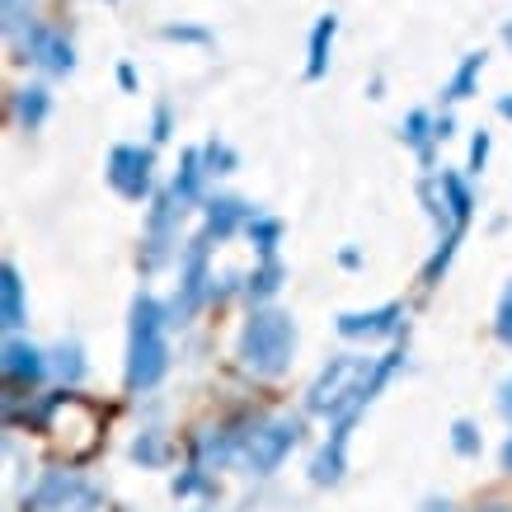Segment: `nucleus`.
<instances>
[{"mask_svg": "<svg viewBox=\"0 0 512 512\" xmlns=\"http://www.w3.org/2000/svg\"><path fill=\"white\" fill-rule=\"evenodd\" d=\"M5 376L15 381V386H38L47 376V357L24 339H10L5 343Z\"/></svg>", "mask_w": 512, "mask_h": 512, "instance_id": "9", "label": "nucleus"}, {"mask_svg": "<svg viewBox=\"0 0 512 512\" xmlns=\"http://www.w3.org/2000/svg\"><path fill=\"white\" fill-rule=\"evenodd\" d=\"M480 71H484V52H470L466 62H461V71L451 76V85H447V99H466V94L475 90V80H480Z\"/></svg>", "mask_w": 512, "mask_h": 512, "instance_id": "19", "label": "nucleus"}, {"mask_svg": "<svg viewBox=\"0 0 512 512\" xmlns=\"http://www.w3.org/2000/svg\"><path fill=\"white\" fill-rule=\"evenodd\" d=\"M498 113H503V118H512V99H503V104H498Z\"/></svg>", "mask_w": 512, "mask_h": 512, "instance_id": "31", "label": "nucleus"}, {"mask_svg": "<svg viewBox=\"0 0 512 512\" xmlns=\"http://www.w3.org/2000/svg\"><path fill=\"white\" fill-rule=\"evenodd\" d=\"M278 287H282V264H278V254H273V259H264V264L249 273L245 292H249V301H268V296H278Z\"/></svg>", "mask_w": 512, "mask_h": 512, "instance_id": "15", "label": "nucleus"}, {"mask_svg": "<svg viewBox=\"0 0 512 512\" xmlns=\"http://www.w3.org/2000/svg\"><path fill=\"white\" fill-rule=\"evenodd\" d=\"M165 325H174V320L156 296H137L132 301V339H127V386L132 390L160 386V376L170 367Z\"/></svg>", "mask_w": 512, "mask_h": 512, "instance_id": "1", "label": "nucleus"}, {"mask_svg": "<svg viewBox=\"0 0 512 512\" xmlns=\"http://www.w3.org/2000/svg\"><path fill=\"white\" fill-rule=\"evenodd\" d=\"M245 231H249V240H254V249H259V259H273V254H278V240H282L278 217H249Z\"/></svg>", "mask_w": 512, "mask_h": 512, "instance_id": "17", "label": "nucleus"}, {"mask_svg": "<svg viewBox=\"0 0 512 512\" xmlns=\"http://www.w3.org/2000/svg\"><path fill=\"white\" fill-rule=\"evenodd\" d=\"M433 137H437V127H433V118H428L423 109L404 118V141H409V146H414L423 160H428V146H433Z\"/></svg>", "mask_w": 512, "mask_h": 512, "instance_id": "18", "label": "nucleus"}, {"mask_svg": "<svg viewBox=\"0 0 512 512\" xmlns=\"http://www.w3.org/2000/svg\"><path fill=\"white\" fill-rule=\"evenodd\" d=\"M202 156H207V165H212L217 174H231L235 170V151H231V146H221V141H212Z\"/></svg>", "mask_w": 512, "mask_h": 512, "instance_id": "23", "label": "nucleus"}, {"mask_svg": "<svg viewBox=\"0 0 512 512\" xmlns=\"http://www.w3.org/2000/svg\"><path fill=\"white\" fill-rule=\"evenodd\" d=\"M296 353V325L282 311H254L240 329V367L259 381H273L292 367Z\"/></svg>", "mask_w": 512, "mask_h": 512, "instance_id": "2", "label": "nucleus"}, {"mask_svg": "<svg viewBox=\"0 0 512 512\" xmlns=\"http://www.w3.org/2000/svg\"><path fill=\"white\" fill-rule=\"evenodd\" d=\"M400 315L404 311L395 301L376 306V311H348V315H339V334L343 339H386V334L400 329Z\"/></svg>", "mask_w": 512, "mask_h": 512, "instance_id": "7", "label": "nucleus"}, {"mask_svg": "<svg viewBox=\"0 0 512 512\" xmlns=\"http://www.w3.org/2000/svg\"><path fill=\"white\" fill-rule=\"evenodd\" d=\"M151 137H156V141L170 137V109H165V104L156 109V132H151Z\"/></svg>", "mask_w": 512, "mask_h": 512, "instance_id": "27", "label": "nucleus"}, {"mask_svg": "<svg viewBox=\"0 0 512 512\" xmlns=\"http://www.w3.org/2000/svg\"><path fill=\"white\" fill-rule=\"evenodd\" d=\"M109 184L118 198L127 202H141L151 198V179H156V156L151 146H113L109 151Z\"/></svg>", "mask_w": 512, "mask_h": 512, "instance_id": "3", "label": "nucleus"}, {"mask_svg": "<svg viewBox=\"0 0 512 512\" xmlns=\"http://www.w3.org/2000/svg\"><path fill=\"white\" fill-rule=\"evenodd\" d=\"M0 320H5V329L24 325V282H19L15 264L0 268Z\"/></svg>", "mask_w": 512, "mask_h": 512, "instance_id": "10", "label": "nucleus"}, {"mask_svg": "<svg viewBox=\"0 0 512 512\" xmlns=\"http://www.w3.org/2000/svg\"><path fill=\"white\" fill-rule=\"evenodd\" d=\"M301 442V419H278V423H264L254 428L245 442V461L254 475H273V470L292 456V447Z\"/></svg>", "mask_w": 512, "mask_h": 512, "instance_id": "4", "label": "nucleus"}, {"mask_svg": "<svg viewBox=\"0 0 512 512\" xmlns=\"http://www.w3.org/2000/svg\"><path fill=\"white\" fill-rule=\"evenodd\" d=\"M437 188H442V198H447V217H451V226H461V231H466L470 207H475V198H470L466 179H461V174H451V170H442Z\"/></svg>", "mask_w": 512, "mask_h": 512, "instance_id": "11", "label": "nucleus"}, {"mask_svg": "<svg viewBox=\"0 0 512 512\" xmlns=\"http://www.w3.org/2000/svg\"><path fill=\"white\" fill-rule=\"evenodd\" d=\"M19 24H24V0H5V29L19 33Z\"/></svg>", "mask_w": 512, "mask_h": 512, "instance_id": "26", "label": "nucleus"}, {"mask_svg": "<svg viewBox=\"0 0 512 512\" xmlns=\"http://www.w3.org/2000/svg\"><path fill=\"white\" fill-rule=\"evenodd\" d=\"M484 156H489V132H480V137H475V146H470V170H475V174L484 170Z\"/></svg>", "mask_w": 512, "mask_h": 512, "instance_id": "25", "label": "nucleus"}, {"mask_svg": "<svg viewBox=\"0 0 512 512\" xmlns=\"http://www.w3.org/2000/svg\"><path fill=\"white\" fill-rule=\"evenodd\" d=\"M118 80H123V90H137V71L132 66H118Z\"/></svg>", "mask_w": 512, "mask_h": 512, "instance_id": "28", "label": "nucleus"}, {"mask_svg": "<svg viewBox=\"0 0 512 512\" xmlns=\"http://www.w3.org/2000/svg\"><path fill=\"white\" fill-rule=\"evenodd\" d=\"M451 447L461 451V456H475V451H480V433H475V428H470L466 419L451 423Z\"/></svg>", "mask_w": 512, "mask_h": 512, "instance_id": "21", "label": "nucleus"}, {"mask_svg": "<svg viewBox=\"0 0 512 512\" xmlns=\"http://www.w3.org/2000/svg\"><path fill=\"white\" fill-rule=\"evenodd\" d=\"M165 38H170V43H207V29H184V24H170V29H165Z\"/></svg>", "mask_w": 512, "mask_h": 512, "instance_id": "24", "label": "nucleus"}, {"mask_svg": "<svg viewBox=\"0 0 512 512\" xmlns=\"http://www.w3.org/2000/svg\"><path fill=\"white\" fill-rule=\"evenodd\" d=\"M245 221V202H235V198H212L207 202V240H226V235L235 231Z\"/></svg>", "mask_w": 512, "mask_h": 512, "instance_id": "12", "label": "nucleus"}, {"mask_svg": "<svg viewBox=\"0 0 512 512\" xmlns=\"http://www.w3.org/2000/svg\"><path fill=\"white\" fill-rule=\"evenodd\" d=\"M503 414H508V419H512V381H508V386H503Z\"/></svg>", "mask_w": 512, "mask_h": 512, "instance_id": "29", "label": "nucleus"}, {"mask_svg": "<svg viewBox=\"0 0 512 512\" xmlns=\"http://www.w3.org/2000/svg\"><path fill=\"white\" fill-rule=\"evenodd\" d=\"M33 503L38 508H90L94 494L76 470H47L43 484L33 489Z\"/></svg>", "mask_w": 512, "mask_h": 512, "instance_id": "6", "label": "nucleus"}, {"mask_svg": "<svg viewBox=\"0 0 512 512\" xmlns=\"http://www.w3.org/2000/svg\"><path fill=\"white\" fill-rule=\"evenodd\" d=\"M57 372H62V381H71V386L80 381V372H85V362H80V348H76V343H66V348H57Z\"/></svg>", "mask_w": 512, "mask_h": 512, "instance_id": "20", "label": "nucleus"}, {"mask_svg": "<svg viewBox=\"0 0 512 512\" xmlns=\"http://www.w3.org/2000/svg\"><path fill=\"white\" fill-rule=\"evenodd\" d=\"M334 33H339V19L325 15L311 33V62H306V80H320L329 66V47H334Z\"/></svg>", "mask_w": 512, "mask_h": 512, "instance_id": "13", "label": "nucleus"}, {"mask_svg": "<svg viewBox=\"0 0 512 512\" xmlns=\"http://www.w3.org/2000/svg\"><path fill=\"white\" fill-rule=\"evenodd\" d=\"M202 151H184V165H179V174H174V198L179 202H193L202 188Z\"/></svg>", "mask_w": 512, "mask_h": 512, "instance_id": "16", "label": "nucleus"}, {"mask_svg": "<svg viewBox=\"0 0 512 512\" xmlns=\"http://www.w3.org/2000/svg\"><path fill=\"white\" fill-rule=\"evenodd\" d=\"M503 466L512 470V437H508V447H503Z\"/></svg>", "mask_w": 512, "mask_h": 512, "instance_id": "30", "label": "nucleus"}, {"mask_svg": "<svg viewBox=\"0 0 512 512\" xmlns=\"http://www.w3.org/2000/svg\"><path fill=\"white\" fill-rule=\"evenodd\" d=\"M24 52H29L43 71H52V76L76 71V52H71V43H66L62 33H52V29H29V47H24Z\"/></svg>", "mask_w": 512, "mask_h": 512, "instance_id": "8", "label": "nucleus"}, {"mask_svg": "<svg viewBox=\"0 0 512 512\" xmlns=\"http://www.w3.org/2000/svg\"><path fill=\"white\" fill-rule=\"evenodd\" d=\"M47 109H52V99H47V90L43 85H29V90H19L15 94V113H19V127H43V118H47Z\"/></svg>", "mask_w": 512, "mask_h": 512, "instance_id": "14", "label": "nucleus"}, {"mask_svg": "<svg viewBox=\"0 0 512 512\" xmlns=\"http://www.w3.org/2000/svg\"><path fill=\"white\" fill-rule=\"evenodd\" d=\"M207 249H212V240L207 235H198L193 245L184 249V282H179V296H174V306H170V320L174 325H184L188 315L202 306V296H207Z\"/></svg>", "mask_w": 512, "mask_h": 512, "instance_id": "5", "label": "nucleus"}, {"mask_svg": "<svg viewBox=\"0 0 512 512\" xmlns=\"http://www.w3.org/2000/svg\"><path fill=\"white\" fill-rule=\"evenodd\" d=\"M494 334H498V343H508V348H512V287H508V292H503V301H498Z\"/></svg>", "mask_w": 512, "mask_h": 512, "instance_id": "22", "label": "nucleus"}]
</instances>
